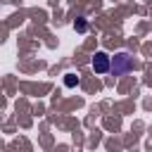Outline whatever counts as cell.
Masks as SVG:
<instances>
[{"label":"cell","instance_id":"3957f363","mask_svg":"<svg viewBox=\"0 0 152 152\" xmlns=\"http://www.w3.org/2000/svg\"><path fill=\"white\" fill-rule=\"evenodd\" d=\"M64 83H66L69 88H74V86H78V76H74V74H66V78H64Z\"/></svg>","mask_w":152,"mask_h":152},{"label":"cell","instance_id":"6da1fadb","mask_svg":"<svg viewBox=\"0 0 152 152\" xmlns=\"http://www.w3.org/2000/svg\"><path fill=\"white\" fill-rule=\"evenodd\" d=\"M131 66H133V59H131L126 52H119V55L114 57V62H112V69H114L116 76H119V74H126Z\"/></svg>","mask_w":152,"mask_h":152},{"label":"cell","instance_id":"7a4b0ae2","mask_svg":"<svg viewBox=\"0 0 152 152\" xmlns=\"http://www.w3.org/2000/svg\"><path fill=\"white\" fill-rule=\"evenodd\" d=\"M93 69H95L97 74H104V71L109 69V57H107L104 52H97V55L93 57Z\"/></svg>","mask_w":152,"mask_h":152}]
</instances>
